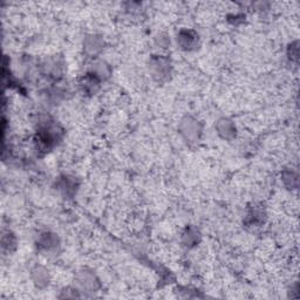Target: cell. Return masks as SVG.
<instances>
[{
  "label": "cell",
  "mask_w": 300,
  "mask_h": 300,
  "mask_svg": "<svg viewBox=\"0 0 300 300\" xmlns=\"http://www.w3.org/2000/svg\"><path fill=\"white\" fill-rule=\"evenodd\" d=\"M100 82L101 81H100L98 77H96L94 74L89 72L82 77L80 85H81L83 92L88 93V94H95L96 90H98L100 87Z\"/></svg>",
  "instance_id": "obj_8"
},
{
  "label": "cell",
  "mask_w": 300,
  "mask_h": 300,
  "mask_svg": "<svg viewBox=\"0 0 300 300\" xmlns=\"http://www.w3.org/2000/svg\"><path fill=\"white\" fill-rule=\"evenodd\" d=\"M180 133L184 137L186 142H197L199 140V136L202 134V127L201 123L196 120V119L191 118V116H186L183 119L180 123Z\"/></svg>",
  "instance_id": "obj_1"
},
{
  "label": "cell",
  "mask_w": 300,
  "mask_h": 300,
  "mask_svg": "<svg viewBox=\"0 0 300 300\" xmlns=\"http://www.w3.org/2000/svg\"><path fill=\"white\" fill-rule=\"evenodd\" d=\"M216 129H217L219 136L224 138V140L230 141L236 137V125H235V123L231 120H229V119L223 118L221 119V120H218L217 123H216Z\"/></svg>",
  "instance_id": "obj_5"
},
{
  "label": "cell",
  "mask_w": 300,
  "mask_h": 300,
  "mask_svg": "<svg viewBox=\"0 0 300 300\" xmlns=\"http://www.w3.org/2000/svg\"><path fill=\"white\" fill-rule=\"evenodd\" d=\"M103 48V40L98 35H89L85 39V50L88 54H98Z\"/></svg>",
  "instance_id": "obj_10"
},
{
  "label": "cell",
  "mask_w": 300,
  "mask_h": 300,
  "mask_svg": "<svg viewBox=\"0 0 300 300\" xmlns=\"http://www.w3.org/2000/svg\"><path fill=\"white\" fill-rule=\"evenodd\" d=\"M177 44L184 51L195 50L198 45V34L192 30L183 28L177 34Z\"/></svg>",
  "instance_id": "obj_4"
},
{
  "label": "cell",
  "mask_w": 300,
  "mask_h": 300,
  "mask_svg": "<svg viewBox=\"0 0 300 300\" xmlns=\"http://www.w3.org/2000/svg\"><path fill=\"white\" fill-rule=\"evenodd\" d=\"M283 182L290 189L297 188V185H298V175L293 170H288V172L283 174Z\"/></svg>",
  "instance_id": "obj_12"
},
{
  "label": "cell",
  "mask_w": 300,
  "mask_h": 300,
  "mask_svg": "<svg viewBox=\"0 0 300 300\" xmlns=\"http://www.w3.org/2000/svg\"><path fill=\"white\" fill-rule=\"evenodd\" d=\"M76 285L81 291L95 292L99 289V280L90 271H81L76 276Z\"/></svg>",
  "instance_id": "obj_3"
},
{
  "label": "cell",
  "mask_w": 300,
  "mask_h": 300,
  "mask_svg": "<svg viewBox=\"0 0 300 300\" xmlns=\"http://www.w3.org/2000/svg\"><path fill=\"white\" fill-rule=\"evenodd\" d=\"M90 73L94 74L100 81H103V80H107L108 77L111 76L112 70H111V67H109V64L106 63L105 61H96V62L93 63Z\"/></svg>",
  "instance_id": "obj_9"
},
{
  "label": "cell",
  "mask_w": 300,
  "mask_h": 300,
  "mask_svg": "<svg viewBox=\"0 0 300 300\" xmlns=\"http://www.w3.org/2000/svg\"><path fill=\"white\" fill-rule=\"evenodd\" d=\"M289 56L291 58V60H298V46H297V43L296 45L291 44V46L289 48Z\"/></svg>",
  "instance_id": "obj_14"
},
{
  "label": "cell",
  "mask_w": 300,
  "mask_h": 300,
  "mask_svg": "<svg viewBox=\"0 0 300 300\" xmlns=\"http://www.w3.org/2000/svg\"><path fill=\"white\" fill-rule=\"evenodd\" d=\"M32 279H33V283L38 288H46L48 283H50V273L44 266H35L32 270Z\"/></svg>",
  "instance_id": "obj_7"
},
{
  "label": "cell",
  "mask_w": 300,
  "mask_h": 300,
  "mask_svg": "<svg viewBox=\"0 0 300 300\" xmlns=\"http://www.w3.org/2000/svg\"><path fill=\"white\" fill-rule=\"evenodd\" d=\"M75 182L70 180L69 177H64L60 182V188L64 195H73L75 192Z\"/></svg>",
  "instance_id": "obj_13"
},
{
  "label": "cell",
  "mask_w": 300,
  "mask_h": 300,
  "mask_svg": "<svg viewBox=\"0 0 300 300\" xmlns=\"http://www.w3.org/2000/svg\"><path fill=\"white\" fill-rule=\"evenodd\" d=\"M58 246H59V238H58L56 234L50 231H45L43 234H40V236L38 238L39 249L50 252V251L56 250Z\"/></svg>",
  "instance_id": "obj_6"
},
{
  "label": "cell",
  "mask_w": 300,
  "mask_h": 300,
  "mask_svg": "<svg viewBox=\"0 0 300 300\" xmlns=\"http://www.w3.org/2000/svg\"><path fill=\"white\" fill-rule=\"evenodd\" d=\"M198 240H199V234L196 229L188 228L184 232H183L182 241L185 246L191 247L193 245L197 244Z\"/></svg>",
  "instance_id": "obj_11"
},
{
  "label": "cell",
  "mask_w": 300,
  "mask_h": 300,
  "mask_svg": "<svg viewBox=\"0 0 300 300\" xmlns=\"http://www.w3.org/2000/svg\"><path fill=\"white\" fill-rule=\"evenodd\" d=\"M170 66L172 64H170L169 59L163 56L153 57L149 62L150 72L157 81H163V80H167L169 77L170 72H172V67Z\"/></svg>",
  "instance_id": "obj_2"
}]
</instances>
